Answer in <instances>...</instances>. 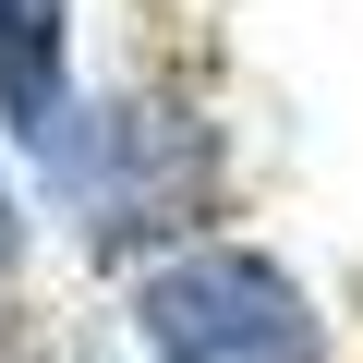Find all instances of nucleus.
Returning <instances> with one entry per match:
<instances>
[{"mask_svg":"<svg viewBox=\"0 0 363 363\" xmlns=\"http://www.w3.org/2000/svg\"><path fill=\"white\" fill-rule=\"evenodd\" d=\"M13 255H25V206H13V182H0V279H13Z\"/></svg>","mask_w":363,"mask_h":363,"instance_id":"obj_4","label":"nucleus"},{"mask_svg":"<svg viewBox=\"0 0 363 363\" xmlns=\"http://www.w3.org/2000/svg\"><path fill=\"white\" fill-rule=\"evenodd\" d=\"M133 327L157 363H327V327L291 291V267H267L242 242H194V255L145 267Z\"/></svg>","mask_w":363,"mask_h":363,"instance_id":"obj_1","label":"nucleus"},{"mask_svg":"<svg viewBox=\"0 0 363 363\" xmlns=\"http://www.w3.org/2000/svg\"><path fill=\"white\" fill-rule=\"evenodd\" d=\"M61 13H73V0H0V121H13V133L73 182V157H85V109H73Z\"/></svg>","mask_w":363,"mask_h":363,"instance_id":"obj_3","label":"nucleus"},{"mask_svg":"<svg viewBox=\"0 0 363 363\" xmlns=\"http://www.w3.org/2000/svg\"><path fill=\"white\" fill-rule=\"evenodd\" d=\"M73 194H85L97 230H194L206 194H218V145H206V121H182L157 97H121L73 157Z\"/></svg>","mask_w":363,"mask_h":363,"instance_id":"obj_2","label":"nucleus"}]
</instances>
